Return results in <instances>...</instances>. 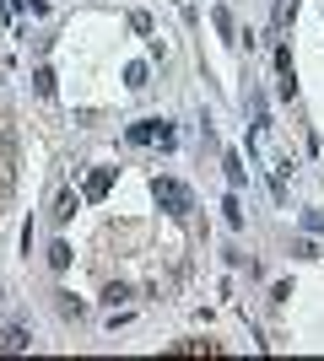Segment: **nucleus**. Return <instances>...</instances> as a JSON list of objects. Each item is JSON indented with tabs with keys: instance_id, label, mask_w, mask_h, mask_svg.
Listing matches in <instances>:
<instances>
[{
	"instance_id": "1",
	"label": "nucleus",
	"mask_w": 324,
	"mask_h": 361,
	"mask_svg": "<svg viewBox=\"0 0 324 361\" xmlns=\"http://www.w3.org/2000/svg\"><path fill=\"white\" fill-rule=\"evenodd\" d=\"M152 195H157V205H162V211H173V216H184L189 205H195V200H189V189L179 178H152Z\"/></svg>"
},
{
	"instance_id": "2",
	"label": "nucleus",
	"mask_w": 324,
	"mask_h": 361,
	"mask_svg": "<svg viewBox=\"0 0 324 361\" xmlns=\"http://www.w3.org/2000/svg\"><path fill=\"white\" fill-rule=\"evenodd\" d=\"M108 189H114V173H108V167H92V173H87V200H103Z\"/></svg>"
},
{
	"instance_id": "3",
	"label": "nucleus",
	"mask_w": 324,
	"mask_h": 361,
	"mask_svg": "<svg viewBox=\"0 0 324 361\" xmlns=\"http://www.w3.org/2000/svg\"><path fill=\"white\" fill-rule=\"evenodd\" d=\"M157 124H162V119H140V124H130V130H124V135H130V146H152V140H157Z\"/></svg>"
},
{
	"instance_id": "4",
	"label": "nucleus",
	"mask_w": 324,
	"mask_h": 361,
	"mask_svg": "<svg viewBox=\"0 0 324 361\" xmlns=\"http://www.w3.org/2000/svg\"><path fill=\"white\" fill-rule=\"evenodd\" d=\"M222 167H227V183H232V189H238V183H248V167H244V157H238V151H227V157H222Z\"/></svg>"
},
{
	"instance_id": "5",
	"label": "nucleus",
	"mask_w": 324,
	"mask_h": 361,
	"mask_svg": "<svg viewBox=\"0 0 324 361\" xmlns=\"http://www.w3.org/2000/svg\"><path fill=\"white\" fill-rule=\"evenodd\" d=\"M76 211H81V200H76V195H71V189H65V195H60V200H54V211H49V216H54V221H60V226H65V221H71V216H76Z\"/></svg>"
},
{
	"instance_id": "6",
	"label": "nucleus",
	"mask_w": 324,
	"mask_h": 361,
	"mask_svg": "<svg viewBox=\"0 0 324 361\" xmlns=\"http://www.w3.org/2000/svg\"><path fill=\"white\" fill-rule=\"evenodd\" d=\"M32 92H38V97H54V71H49V65L32 71Z\"/></svg>"
},
{
	"instance_id": "7",
	"label": "nucleus",
	"mask_w": 324,
	"mask_h": 361,
	"mask_svg": "<svg viewBox=\"0 0 324 361\" xmlns=\"http://www.w3.org/2000/svg\"><path fill=\"white\" fill-rule=\"evenodd\" d=\"M54 307H60V318H76V324H81V313H87V307H81L71 291H60V297H54Z\"/></svg>"
},
{
	"instance_id": "8",
	"label": "nucleus",
	"mask_w": 324,
	"mask_h": 361,
	"mask_svg": "<svg viewBox=\"0 0 324 361\" xmlns=\"http://www.w3.org/2000/svg\"><path fill=\"white\" fill-rule=\"evenodd\" d=\"M32 340H28V329H6L0 334V350H28Z\"/></svg>"
},
{
	"instance_id": "9",
	"label": "nucleus",
	"mask_w": 324,
	"mask_h": 361,
	"mask_svg": "<svg viewBox=\"0 0 324 361\" xmlns=\"http://www.w3.org/2000/svg\"><path fill=\"white\" fill-rule=\"evenodd\" d=\"M49 264H54V270H71V243H49Z\"/></svg>"
},
{
	"instance_id": "10",
	"label": "nucleus",
	"mask_w": 324,
	"mask_h": 361,
	"mask_svg": "<svg viewBox=\"0 0 324 361\" xmlns=\"http://www.w3.org/2000/svg\"><path fill=\"white\" fill-rule=\"evenodd\" d=\"M146 75H152L146 65H124V87H130V92H140V87H146Z\"/></svg>"
},
{
	"instance_id": "11",
	"label": "nucleus",
	"mask_w": 324,
	"mask_h": 361,
	"mask_svg": "<svg viewBox=\"0 0 324 361\" xmlns=\"http://www.w3.org/2000/svg\"><path fill=\"white\" fill-rule=\"evenodd\" d=\"M157 146H162V151H173V146H179V130H173V124H168V119L157 124Z\"/></svg>"
},
{
	"instance_id": "12",
	"label": "nucleus",
	"mask_w": 324,
	"mask_h": 361,
	"mask_svg": "<svg viewBox=\"0 0 324 361\" xmlns=\"http://www.w3.org/2000/svg\"><path fill=\"white\" fill-rule=\"evenodd\" d=\"M222 216H227V226H244V205H238V200H222Z\"/></svg>"
},
{
	"instance_id": "13",
	"label": "nucleus",
	"mask_w": 324,
	"mask_h": 361,
	"mask_svg": "<svg viewBox=\"0 0 324 361\" xmlns=\"http://www.w3.org/2000/svg\"><path fill=\"white\" fill-rule=\"evenodd\" d=\"M292 16H297V0H276V27H287Z\"/></svg>"
},
{
	"instance_id": "14",
	"label": "nucleus",
	"mask_w": 324,
	"mask_h": 361,
	"mask_svg": "<svg viewBox=\"0 0 324 361\" xmlns=\"http://www.w3.org/2000/svg\"><path fill=\"white\" fill-rule=\"evenodd\" d=\"M211 22H216V32H227V38H232V16H227V6H216Z\"/></svg>"
},
{
	"instance_id": "15",
	"label": "nucleus",
	"mask_w": 324,
	"mask_h": 361,
	"mask_svg": "<svg viewBox=\"0 0 324 361\" xmlns=\"http://www.w3.org/2000/svg\"><path fill=\"white\" fill-rule=\"evenodd\" d=\"M303 226H308V232H324V211H303Z\"/></svg>"
}]
</instances>
